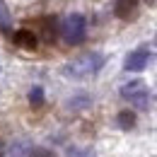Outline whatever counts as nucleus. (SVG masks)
<instances>
[{
    "label": "nucleus",
    "instance_id": "obj_1",
    "mask_svg": "<svg viewBox=\"0 0 157 157\" xmlns=\"http://www.w3.org/2000/svg\"><path fill=\"white\" fill-rule=\"evenodd\" d=\"M104 60L106 58L101 53L87 51V53L78 56L75 60H70L63 68V75H68V78H73V80H85V78H90V75H97L99 70L104 68Z\"/></svg>",
    "mask_w": 157,
    "mask_h": 157
},
{
    "label": "nucleus",
    "instance_id": "obj_2",
    "mask_svg": "<svg viewBox=\"0 0 157 157\" xmlns=\"http://www.w3.org/2000/svg\"><path fill=\"white\" fill-rule=\"evenodd\" d=\"M60 36L65 39V44H70V46L82 44L85 36H87V20H85V15H80V12L68 15L65 20L60 22Z\"/></svg>",
    "mask_w": 157,
    "mask_h": 157
},
{
    "label": "nucleus",
    "instance_id": "obj_3",
    "mask_svg": "<svg viewBox=\"0 0 157 157\" xmlns=\"http://www.w3.org/2000/svg\"><path fill=\"white\" fill-rule=\"evenodd\" d=\"M121 97L126 99V101H131L133 106L138 109H147V87H145V82L143 80H133V82H126L123 87H121Z\"/></svg>",
    "mask_w": 157,
    "mask_h": 157
},
{
    "label": "nucleus",
    "instance_id": "obj_4",
    "mask_svg": "<svg viewBox=\"0 0 157 157\" xmlns=\"http://www.w3.org/2000/svg\"><path fill=\"white\" fill-rule=\"evenodd\" d=\"M147 60H150V51L147 48H136V51H131L126 60H123V70H128V73H138V70H143L145 65H147Z\"/></svg>",
    "mask_w": 157,
    "mask_h": 157
},
{
    "label": "nucleus",
    "instance_id": "obj_5",
    "mask_svg": "<svg viewBox=\"0 0 157 157\" xmlns=\"http://www.w3.org/2000/svg\"><path fill=\"white\" fill-rule=\"evenodd\" d=\"M138 2L140 0H116L114 2V12L118 20H136L138 17Z\"/></svg>",
    "mask_w": 157,
    "mask_h": 157
},
{
    "label": "nucleus",
    "instance_id": "obj_6",
    "mask_svg": "<svg viewBox=\"0 0 157 157\" xmlns=\"http://www.w3.org/2000/svg\"><path fill=\"white\" fill-rule=\"evenodd\" d=\"M12 39H15V44H17L20 48H29V51H34V48H36V44H39L36 34H34L32 29H17Z\"/></svg>",
    "mask_w": 157,
    "mask_h": 157
},
{
    "label": "nucleus",
    "instance_id": "obj_7",
    "mask_svg": "<svg viewBox=\"0 0 157 157\" xmlns=\"http://www.w3.org/2000/svg\"><path fill=\"white\" fill-rule=\"evenodd\" d=\"M116 126H118V128H123V131H131V128L136 126V114H133L131 109L118 111V114H116Z\"/></svg>",
    "mask_w": 157,
    "mask_h": 157
},
{
    "label": "nucleus",
    "instance_id": "obj_8",
    "mask_svg": "<svg viewBox=\"0 0 157 157\" xmlns=\"http://www.w3.org/2000/svg\"><path fill=\"white\" fill-rule=\"evenodd\" d=\"M90 104H92L90 94H75V97H70L68 101H65V106H68L70 111H80V109H87Z\"/></svg>",
    "mask_w": 157,
    "mask_h": 157
},
{
    "label": "nucleus",
    "instance_id": "obj_9",
    "mask_svg": "<svg viewBox=\"0 0 157 157\" xmlns=\"http://www.w3.org/2000/svg\"><path fill=\"white\" fill-rule=\"evenodd\" d=\"M12 29V15H10V10H7V5H5V0H0V32H10Z\"/></svg>",
    "mask_w": 157,
    "mask_h": 157
},
{
    "label": "nucleus",
    "instance_id": "obj_10",
    "mask_svg": "<svg viewBox=\"0 0 157 157\" xmlns=\"http://www.w3.org/2000/svg\"><path fill=\"white\" fill-rule=\"evenodd\" d=\"M29 104L32 106H41L44 104V87H34L29 92Z\"/></svg>",
    "mask_w": 157,
    "mask_h": 157
},
{
    "label": "nucleus",
    "instance_id": "obj_11",
    "mask_svg": "<svg viewBox=\"0 0 157 157\" xmlns=\"http://www.w3.org/2000/svg\"><path fill=\"white\" fill-rule=\"evenodd\" d=\"M27 157H56V152L48 150V147H32L27 152Z\"/></svg>",
    "mask_w": 157,
    "mask_h": 157
},
{
    "label": "nucleus",
    "instance_id": "obj_12",
    "mask_svg": "<svg viewBox=\"0 0 157 157\" xmlns=\"http://www.w3.org/2000/svg\"><path fill=\"white\" fill-rule=\"evenodd\" d=\"M24 152H27V145H22V143H15L10 147V157H22Z\"/></svg>",
    "mask_w": 157,
    "mask_h": 157
},
{
    "label": "nucleus",
    "instance_id": "obj_13",
    "mask_svg": "<svg viewBox=\"0 0 157 157\" xmlns=\"http://www.w3.org/2000/svg\"><path fill=\"white\" fill-rule=\"evenodd\" d=\"M0 157H5V143H0Z\"/></svg>",
    "mask_w": 157,
    "mask_h": 157
},
{
    "label": "nucleus",
    "instance_id": "obj_14",
    "mask_svg": "<svg viewBox=\"0 0 157 157\" xmlns=\"http://www.w3.org/2000/svg\"><path fill=\"white\" fill-rule=\"evenodd\" d=\"M143 2H155V0H143Z\"/></svg>",
    "mask_w": 157,
    "mask_h": 157
}]
</instances>
